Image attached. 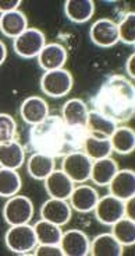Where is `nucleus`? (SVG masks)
<instances>
[{
  "label": "nucleus",
  "instance_id": "nucleus-31",
  "mask_svg": "<svg viewBox=\"0 0 135 256\" xmlns=\"http://www.w3.org/2000/svg\"><path fill=\"white\" fill-rule=\"evenodd\" d=\"M17 124L11 115L8 114H0V144L10 143L15 138Z\"/></svg>",
  "mask_w": 135,
  "mask_h": 256
},
{
  "label": "nucleus",
  "instance_id": "nucleus-19",
  "mask_svg": "<svg viewBox=\"0 0 135 256\" xmlns=\"http://www.w3.org/2000/svg\"><path fill=\"white\" fill-rule=\"evenodd\" d=\"M64 13L70 21L84 24L94 16L95 3L92 0H67L64 2Z\"/></svg>",
  "mask_w": 135,
  "mask_h": 256
},
{
  "label": "nucleus",
  "instance_id": "nucleus-10",
  "mask_svg": "<svg viewBox=\"0 0 135 256\" xmlns=\"http://www.w3.org/2000/svg\"><path fill=\"white\" fill-rule=\"evenodd\" d=\"M63 255L66 256H87L89 255V241L88 236L80 230H68L63 232L60 242Z\"/></svg>",
  "mask_w": 135,
  "mask_h": 256
},
{
  "label": "nucleus",
  "instance_id": "nucleus-25",
  "mask_svg": "<svg viewBox=\"0 0 135 256\" xmlns=\"http://www.w3.org/2000/svg\"><path fill=\"white\" fill-rule=\"evenodd\" d=\"M113 152L122 156H127L134 152L135 148V133L129 126H119L113 132L110 138Z\"/></svg>",
  "mask_w": 135,
  "mask_h": 256
},
{
  "label": "nucleus",
  "instance_id": "nucleus-9",
  "mask_svg": "<svg viewBox=\"0 0 135 256\" xmlns=\"http://www.w3.org/2000/svg\"><path fill=\"white\" fill-rule=\"evenodd\" d=\"M94 210L98 222L103 226H113L124 217V202L112 194H106L99 198Z\"/></svg>",
  "mask_w": 135,
  "mask_h": 256
},
{
  "label": "nucleus",
  "instance_id": "nucleus-26",
  "mask_svg": "<svg viewBox=\"0 0 135 256\" xmlns=\"http://www.w3.org/2000/svg\"><path fill=\"white\" fill-rule=\"evenodd\" d=\"M34 230L38 244H45V245H59L61 236H63L60 226L43 220V218L35 222Z\"/></svg>",
  "mask_w": 135,
  "mask_h": 256
},
{
  "label": "nucleus",
  "instance_id": "nucleus-15",
  "mask_svg": "<svg viewBox=\"0 0 135 256\" xmlns=\"http://www.w3.org/2000/svg\"><path fill=\"white\" fill-rule=\"evenodd\" d=\"M67 49L60 44H46L38 55V63L45 72L63 69L67 62Z\"/></svg>",
  "mask_w": 135,
  "mask_h": 256
},
{
  "label": "nucleus",
  "instance_id": "nucleus-20",
  "mask_svg": "<svg viewBox=\"0 0 135 256\" xmlns=\"http://www.w3.org/2000/svg\"><path fill=\"white\" fill-rule=\"evenodd\" d=\"M88 106L80 98H71L63 106L61 118L71 126L85 128L88 119Z\"/></svg>",
  "mask_w": 135,
  "mask_h": 256
},
{
  "label": "nucleus",
  "instance_id": "nucleus-32",
  "mask_svg": "<svg viewBox=\"0 0 135 256\" xmlns=\"http://www.w3.org/2000/svg\"><path fill=\"white\" fill-rule=\"evenodd\" d=\"M32 254L36 256H63V250H61L60 245H45V244H38Z\"/></svg>",
  "mask_w": 135,
  "mask_h": 256
},
{
  "label": "nucleus",
  "instance_id": "nucleus-13",
  "mask_svg": "<svg viewBox=\"0 0 135 256\" xmlns=\"http://www.w3.org/2000/svg\"><path fill=\"white\" fill-rule=\"evenodd\" d=\"M110 194L120 200H127L135 194V174L133 170H119L108 185Z\"/></svg>",
  "mask_w": 135,
  "mask_h": 256
},
{
  "label": "nucleus",
  "instance_id": "nucleus-6",
  "mask_svg": "<svg viewBox=\"0 0 135 256\" xmlns=\"http://www.w3.org/2000/svg\"><path fill=\"white\" fill-rule=\"evenodd\" d=\"M46 45L45 34L38 28H27L13 42L14 52L22 59L38 58L41 50Z\"/></svg>",
  "mask_w": 135,
  "mask_h": 256
},
{
  "label": "nucleus",
  "instance_id": "nucleus-11",
  "mask_svg": "<svg viewBox=\"0 0 135 256\" xmlns=\"http://www.w3.org/2000/svg\"><path fill=\"white\" fill-rule=\"evenodd\" d=\"M73 216V208L67 200L63 199H54L50 198L41 208V217L43 220L57 224V226H66Z\"/></svg>",
  "mask_w": 135,
  "mask_h": 256
},
{
  "label": "nucleus",
  "instance_id": "nucleus-4",
  "mask_svg": "<svg viewBox=\"0 0 135 256\" xmlns=\"http://www.w3.org/2000/svg\"><path fill=\"white\" fill-rule=\"evenodd\" d=\"M3 217L8 226L28 224L34 218V204L27 196L14 194L8 198L3 208Z\"/></svg>",
  "mask_w": 135,
  "mask_h": 256
},
{
  "label": "nucleus",
  "instance_id": "nucleus-7",
  "mask_svg": "<svg viewBox=\"0 0 135 256\" xmlns=\"http://www.w3.org/2000/svg\"><path fill=\"white\" fill-rule=\"evenodd\" d=\"M61 170L74 184H84L91 176L92 160L84 152H75L63 157Z\"/></svg>",
  "mask_w": 135,
  "mask_h": 256
},
{
  "label": "nucleus",
  "instance_id": "nucleus-33",
  "mask_svg": "<svg viewBox=\"0 0 135 256\" xmlns=\"http://www.w3.org/2000/svg\"><path fill=\"white\" fill-rule=\"evenodd\" d=\"M21 6V0H0V14L15 12Z\"/></svg>",
  "mask_w": 135,
  "mask_h": 256
},
{
  "label": "nucleus",
  "instance_id": "nucleus-5",
  "mask_svg": "<svg viewBox=\"0 0 135 256\" xmlns=\"http://www.w3.org/2000/svg\"><path fill=\"white\" fill-rule=\"evenodd\" d=\"M73 76L66 69H57L45 72L41 77V90L52 98H61L67 96L73 88Z\"/></svg>",
  "mask_w": 135,
  "mask_h": 256
},
{
  "label": "nucleus",
  "instance_id": "nucleus-30",
  "mask_svg": "<svg viewBox=\"0 0 135 256\" xmlns=\"http://www.w3.org/2000/svg\"><path fill=\"white\" fill-rule=\"evenodd\" d=\"M117 30H119V41L133 46L135 44V14H126L122 21L117 24Z\"/></svg>",
  "mask_w": 135,
  "mask_h": 256
},
{
  "label": "nucleus",
  "instance_id": "nucleus-1",
  "mask_svg": "<svg viewBox=\"0 0 135 256\" xmlns=\"http://www.w3.org/2000/svg\"><path fill=\"white\" fill-rule=\"evenodd\" d=\"M87 138L85 128L68 125L59 115H49L29 130V143L35 152L46 154L52 158L82 152Z\"/></svg>",
  "mask_w": 135,
  "mask_h": 256
},
{
  "label": "nucleus",
  "instance_id": "nucleus-2",
  "mask_svg": "<svg viewBox=\"0 0 135 256\" xmlns=\"http://www.w3.org/2000/svg\"><path fill=\"white\" fill-rule=\"evenodd\" d=\"M94 111L117 124L129 122L135 111V88L129 77H109L94 98Z\"/></svg>",
  "mask_w": 135,
  "mask_h": 256
},
{
  "label": "nucleus",
  "instance_id": "nucleus-34",
  "mask_svg": "<svg viewBox=\"0 0 135 256\" xmlns=\"http://www.w3.org/2000/svg\"><path fill=\"white\" fill-rule=\"evenodd\" d=\"M134 60H135V55H134V54H133V55H131L129 58V60H127V63H126V70H127V73H129L130 80H133V78H134V77H135Z\"/></svg>",
  "mask_w": 135,
  "mask_h": 256
},
{
  "label": "nucleus",
  "instance_id": "nucleus-29",
  "mask_svg": "<svg viewBox=\"0 0 135 256\" xmlns=\"http://www.w3.org/2000/svg\"><path fill=\"white\" fill-rule=\"evenodd\" d=\"M112 234L123 246H131L135 242V222L129 217H123L112 226Z\"/></svg>",
  "mask_w": 135,
  "mask_h": 256
},
{
  "label": "nucleus",
  "instance_id": "nucleus-23",
  "mask_svg": "<svg viewBox=\"0 0 135 256\" xmlns=\"http://www.w3.org/2000/svg\"><path fill=\"white\" fill-rule=\"evenodd\" d=\"M116 125L113 120L105 118L103 115H101L99 112L89 111L88 119H87V125L85 129L88 132L89 136H95V138H110L113 132L116 130Z\"/></svg>",
  "mask_w": 135,
  "mask_h": 256
},
{
  "label": "nucleus",
  "instance_id": "nucleus-21",
  "mask_svg": "<svg viewBox=\"0 0 135 256\" xmlns=\"http://www.w3.org/2000/svg\"><path fill=\"white\" fill-rule=\"evenodd\" d=\"M89 255L92 256H122L123 245L113 234H101L95 236L89 246Z\"/></svg>",
  "mask_w": 135,
  "mask_h": 256
},
{
  "label": "nucleus",
  "instance_id": "nucleus-8",
  "mask_svg": "<svg viewBox=\"0 0 135 256\" xmlns=\"http://www.w3.org/2000/svg\"><path fill=\"white\" fill-rule=\"evenodd\" d=\"M89 38L99 48H112L120 42L117 24L110 18H99L91 26Z\"/></svg>",
  "mask_w": 135,
  "mask_h": 256
},
{
  "label": "nucleus",
  "instance_id": "nucleus-28",
  "mask_svg": "<svg viewBox=\"0 0 135 256\" xmlns=\"http://www.w3.org/2000/svg\"><path fill=\"white\" fill-rule=\"evenodd\" d=\"M21 189V176L17 170L0 166V198H11Z\"/></svg>",
  "mask_w": 135,
  "mask_h": 256
},
{
  "label": "nucleus",
  "instance_id": "nucleus-35",
  "mask_svg": "<svg viewBox=\"0 0 135 256\" xmlns=\"http://www.w3.org/2000/svg\"><path fill=\"white\" fill-rule=\"evenodd\" d=\"M6 58H7V48H6V45H4V42L0 40V66L4 63Z\"/></svg>",
  "mask_w": 135,
  "mask_h": 256
},
{
  "label": "nucleus",
  "instance_id": "nucleus-17",
  "mask_svg": "<svg viewBox=\"0 0 135 256\" xmlns=\"http://www.w3.org/2000/svg\"><path fill=\"white\" fill-rule=\"evenodd\" d=\"M117 171H119V164L115 158L106 157V158L95 160L92 161L89 180L98 186H108Z\"/></svg>",
  "mask_w": 135,
  "mask_h": 256
},
{
  "label": "nucleus",
  "instance_id": "nucleus-16",
  "mask_svg": "<svg viewBox=\"0 0 135 256\" xmlns=\"http://www.w3.org/2000/svg\"><path fill=\"white\" fill-rule=\"evenodd\" d=\"M70 206L80 213L92 212L99 200V194L91 185H78L74 186L70 194Z\"/></svg>",
  "mask_w": 135,
  "mask_h": 256
},
{
  "label": "nucleus",
  "instance_id": "nucleus-18",
  "mask_svg": "<svg viewBox=\"0 0 135 256\" xmlns=\"http://www.w3.org/2000/svg\"><path fill=\"white\" fill-rule=\"evenodd\" d=\"M28 28V20L25 14L15 10L6 14H0V32L7 36L15 40L20 34H22Z\"/></svg>",
  "mask_w": 135,
  "mask_h": 256
},
{
  "label": "nucleus",
  "instance_id": "nucleus-22",
  "mask_svg": "<svg viewBox=\"0 0 135 256\" xmlns=\"http://www.w3.org/2000/svg\"><path fill=\"white\" fill-rule=\"evenodd\" d=\"M25 161V152L18 142H10L0 144V166L18 170Z\"/></svg>",
  "mask_w": 135,
  "mask_h": 256
},
{
  "label": "nucleus",
  "instance_id": "nucleus-14",
  "mask_svg": "<svg viewBox=\"0 0 135 256\" xmlns=\"http://www.w3.org/2000/svg\"><path fill=\"white\" fill-rule=\"evenodd\" d=\"M20 115L22 120L27 122L28 125H38L49 116V105L41 97L36 96L28 97L21 104Z\"/></svg>",
  "mask_w": 135,
  "mask_h": 256
},
{
  "label": "nucleus",
  "instance_id": "nucleus-27",
  "mask_svg": "<svg viewBox=\"0 0 135 256\" xmlns=\"http://www.w3.org/2000/svg\"><path fill=\"white\" fill-rule=\"evenodd\" d=\"M82 150L92 161L110 157V154L113 152L110 138H95V136H89V134L85 140V143H84Z\"/></svg>",
  "mask_w": 135,
  "mask_h": 256
},
{
  "label": "nucleus",
  "instance_id": "nucleus-3",
  "mask_svg": "<svg viewBox=\"0 0 135 256\" xmlns=\"http://www.w3.org/2000/svg\"><path fill=\"white\" fill-rule=\"evenodd\" d=\"M4 244L8 250L17 255H27L29 252H34L38 245L34 227L28 224L10 226L4 236Z\"/></svg>",
  "mask_w": 135,
  "mask_h": 256
},
{
  "label": "nucleus",
  "instance_id": "nucleus-24",
  "mask_svg": "<svg viewBox=\"0 0 135 256\" xmlns=\"http://www.w3.org/2000/svg\"><path fill=\"white\" fill-rule=\"evenodd\" d=\"M27 170L34 180H45L54 171V158L42 152H35L28 160Z\"/></svg>",
  "mask_w": 135,
  "mask_h": 256
},
{
  "label": "nucleus",
  "instance_id": "nucleus-12",
  "mask_svg": "<svg viewBox=\"0 0 135 256\" xmlns=\"http://www.w3.org/2000/svg\"><path fill=\"white\" fill-rule=\"evenodd\" d=\"M45 189L50 198L68 200L74 189V182L63 170H54L45 180Z\"/></svg>",
  "mask_w": 135,
  "mask_h": 256
}]
</instances>
